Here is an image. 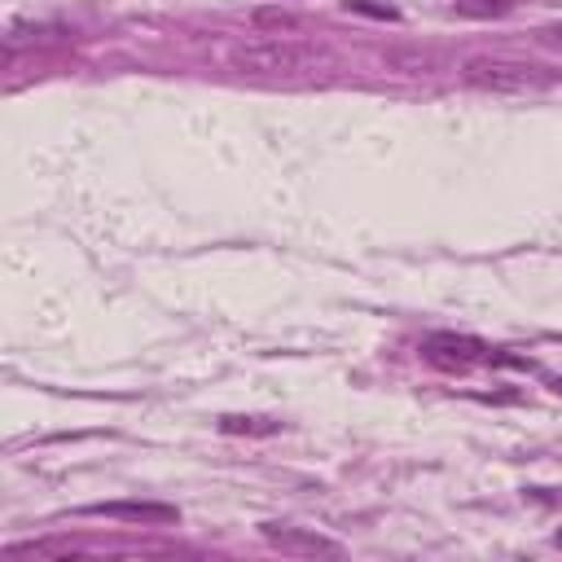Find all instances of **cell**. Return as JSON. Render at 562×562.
<instances>
[{"mask_svg": "<svg viewBox=\"0 0 562 562\" xmlns=\"http://www.w3.org/2000/svg\"><path fill=\"white\" fill-rule=\"evenodd\" d=\"M461 79L479 92H501V97H527L553 88V70L536 61H509V57H470L461 66Z\"/></svg>", "mask_w": 562, "mask_h": 562, "instance_id": "obj_1", "label": "cell"}, {"mask_svg": "<svg viewBox=\"0 0 562 562\" xmlns=\"http://www.w3.org/2000/svg\"><path fill=\"white\" fill-rule=\"evenodd\" d=\"M228 66L241 75H307L316 66V48L294 44V40H241L228 48Z\"/></svg>", "mask_w": 562, "mask_h": 562, "instance_id": "obj_2", "label": "cell"}, {"mask_svg": "<svg viewBox=\"0 0 562 562\" xmlns=\"http://www.w3.org/2000/svg\"><path fill=\"white\" fill-rule=\"evenodd\" d=\"M422 356H426L430 364L448 369V373H465V369H474V364H492L496 351H492L487 342L470 338V334H430V338L422 342Z\"/></svg>", "mask_w": 562, "mask_h": 562, "instance_id": "obj_3", "label": "cell"}, {"mask_svg": "<svg viewBox=\"0 0 562 562\" xmlns=\"http://www.w3.org/2000/svg\"><path fill=\"white\" fill-rule=\"evenodd\" d=\"M259 536L268 544H277L281 553H299V558H338L342 544L321 536V531H307V527H285V522H263Z\"/></svg>", "mask_w": 562, "mask_h": 562, "instance_id": "obj_4", "label": "cell"}, {"mask_svg": "<svg viewBox=\"0 0 562 562\" xmlns=\"http://www.w3.org/2000/svg\"><path fill=\"white\" fill-rule=\"evenodd\" d=\"M88 514L119 518V522H145V527H171V522H180V509L176 505H162V501H97V505H88Z\"/></svg>", "mask_w": 562, "mask_h": 562, "instance_id": "obj_5", "label": "cell"}, {"mask_svg": "<svg viewBox=\"0 0 562 562\" xmlns=\"http://www.w3.org/2000/svg\"><path fill=\"white\" fill-rule=\"evenodd\" d=\"M250 26L263 31V35H281V31H299L303 18L294 9H281V4H255L250 9Z\"/></svg>", "mask_w": 562, "mask_h": 562, "instance_id": "obj_6", "label": "cell"}, {"mask_svg": "<svg viewBox=\"0 0 562 562\" xmlns=\"http://www.w3.org/2000/svg\"><path fill=\"white\" fill-rule=\"evenodd\" d=\"M220 430L224 435H277L281 422L277 417H259V413H228V417H220Z\"/></svg>", "mask_w": 562, "mask_h": 562, "instance_id": "obj_7", "label": "cell"}, {"mask_svg": "<svg viewBox=\"0 0 562 562\" xmlns=\"http://www.w3.org/2000/svg\"><path fill=\"white\" fill-rule=\"evenodd\" d=\"M386 66H391V70H400V75H430V70L439 66V57H435V53L413 48V53H386Z\"/></svg>", "mask_w": 562, "mask_h": 562, "instance_id": "obj_8", "label": "cell"}, {"mask_svg": "<svg viewBox=\"0 0 562 562\" xmlns=\"http://www.w3.org/2000/svg\"><path fill=\"white\" fill-rule=\"evenodd\" d=\"M514 4H518V0H457V13H461V18H479V22H487V18H505Z\"/></svg>", "mask_w": 562, "mask_h": 562, "instance_id": "obj_9", "label": "cell"}, {"mask_svg": "<svg viewBox=\"0 0 562 562\" xmlns=\"http://www.w3.org/2000/svg\"><path fill=\"white\" fill-rule=\"evenodd\" d=\"M342 9L347 13H364V18H382V22H400V9L395 4H378V0H347Z\"/></svg>", "mask_w": 562, "mask_h": 562, "instance_id": "obj_10", "label": "cell"}, {"mask_svg": "<svg viewBox=\"0 0 562 562\" xmlns=\"http://www.w3.org/2000/svg\"><path fill=\"white\" fill-rule=\"evenodd\" d=\"M536 40H540L544 48H558V53H562V22H553V26H544V31L536 35Z\"/></svg>", "mask_w": 562, "mask_h": 562, "instance_id": "obj_11", "label": "cell"}, {"mask_svg": "<svg viewBox=\"0 0 562 562\" xmlns=\"http://www.w3.org/2000/svg\"><path fill=\"white\" fill-rule=\"evenodd\" d=\"M553 544H558V549H562V527H558V531H553Z\"/></svg>", "mask_w": 562, "mask_h": 562, "instance_id": "obj_12", "label": "cell"}, {"mask_svg": "<svg viewBox=\"0 0 562 562\" xmlns=\"http://www.w3.org/2000/svg\"><path fill=\"white\" fill-rule=\"evenodd\" d=\"M558 391H562V378H558Z\"/></svg>", "mask_w": 562, "mask_h": 562, "instance_id": "obj_13", "label": "cell"}]
</instances>
